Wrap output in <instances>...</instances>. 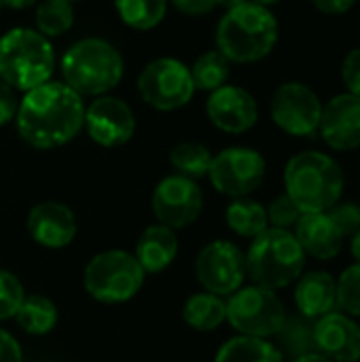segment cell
<instances>
[{
    "mask_svg": "<svg viewBox=\"0 0 360 362\" xmlns=\"http://www.w3.org/2000/svg\"><path fill=\"white\" fill-rule=\"evenodd\" d=\"M206 115L225 134H244L259 121V104L250 91L238 85H223L206 102Z\"/></svg>",
    "mask_w": 360,
    "mask_h": 362,
    "instance_id": "obj_15",
    "label": "cell"
},
{
    "mask_svg": "<svg viewBox=\"0 0 360 362\" xmlns=\"http://www.w3.org/2000/svg\"><path fill=\"white\" fill-rule=\"evenodd\" d=\"M85 127L95 144L115 148L132 140L136 117L129 104L121 98L100 95L85 108Z\"/></svg>",
    "mask_w": 360,
    "mask_h": 362,
    "instance_id": "obj_14",
    "label": "cell"
},
{
    "mask_svg": "<svg viewBox=\"0 0 360 362\" xmlns=\"http://www.w3.org/2000/svg\"><path fill=\"white\" fill-rule=\"evenodd\" d=\"M323 117L320 95L306 83H282L272 95V119L289 136L310 138L318 134Z\"/></svg>",
    "mask_w": 360,
    "mask_h": 362,
    "instance_id": "obj_10",
    "label": "cell"
},
{
    "mask_svg": "<svg viewBox=\"0 0 360 362\" xmlns=\"http://www.w3.org/2000/svg\"><path fill=\"white\" fill-rule=\"evenodd\" d=\"M293 362H333L331 358H327L325 354L320 352H310V354H303V356H297L293 358Z\"/></svg>",
    "mask_w": 360,
    "mask_h": 362,
    "instance_id": "obj_41",
    "label": "cell"
},
{
    "mask_svg": "<svg viewBox=\"0 0 360 362\" xmlns=\"http://www.w3.org/2000/svg\"><path fill=\"white\" fill-rule=\"evenodd\" d=\"M17 134L34 148L64 146L85 127V102L62 81H47L23 93L15 115Z\"/></svg>",
    "mask_w": 360,
    "mask_h": 362,
    "instance_id": "obj_1",
    "label": "cell"
},
{
    "mask_svg": "<svg viewBox=\"0 0 360 362\" xmlns=\"http://www.w3.org/2000/svg\"><path fill=\"white\" fill-rule=\"evenodd\" d=\"M0 6H2V2H0Z\"/></svg>",
    "mask_w": 360,
    "mask_h": 362,
    "instance_id": "obj_46",
    "label": "cell"
},
{
    "mask_svg": "<svg viewBox=\"0 0 360 362\" xmlns=\"http://www.w3.org/2000/svg\"><path fill=\"white\" fill-rule=\"evenodd\" d=\"M182 318L195 331H214L227 320V303L212 293H197L187 299Z\"/></svg>",
    "mask_w": 360,
    "mask_h": 362,
    "instance_id": "obj_22",
    "label": "cell"
},
{
    "mask_svg": "<svg viewBox=\"0 0 360 362\" xmlns=\"http://www.w3.org/2000/svg\"><path fill=\"white\" fill-rule=\"evenodd\" d=\"M172 4L185 15H206L216 6V0H172Z\"/></svg>",
    "mask_w": 360,
    "mask_h": 362,
    "instance_id": "obj_38",
    "label": "cell"
},
{
    "mask_svg": "<svg viewBox=\"0 0 360 362\" xmlns=\"http://www.w3.org/2000/svg\"><path fill=\"white\" fill-rule=\"evenodd\" d=\"M295 238L306 255L320 261L337 257L344 248V235L327 212L301 214L295 225Z\"/></svg>",
    "mask_w": 360,
    "mask_h": 362,
    "instance_id": "obj_19",
    "label": "cell"
},
{
    "mask_svg": "<svg viewBox=\"0 0 360 362\" xmlns=\"http://www.w3.org/2000/svg\"><path fill=\"white\" fill-rule=\"evenodd\" d=\"M342 81L348 93L360 98V47L346 53L342 62Z\"/></svg>",
    "mask_w": 360,
    "mask_h": 362,
    "instance_id": "obj_35",
    "label": "cell"
},
{
    "mask_svg": "<svg viewBox=\"0 0 360 362\" xmlns=\"http://www.w3.org/2000/svg\"><path fill=\"white\" fill-rule=\"evenodd\" d=\"M229 64L231 62L216 49L202 53L193 62V66L189 68L195 91H210L212 93V91L221 89L223 85H227V78H229V72H231Z\"/></svg>",
    "mask_w": 360,
    "mask_h": 362,
    "instance_id": "obj_26",
    "label": "cell"
},
{
    "mask_svg": "<svg viewBox=\"0 0 360 362\" xmlns=\"http://www.w3.org/2000/svg\"><path fill=\"white\" fill-rule=\"evenodd\" d=\"M318 134L323 140L339 153L360 148V98L348 91L337 93L323 104V117Z\"/></svg>",
    "mask_w": 360,
    "mask_h": 362,
    "instance_id": "obj_16",
    "label": "cell"
},
{
    "mask_svg": "<svg viewBox=\"0 0 360 362\" xmlns=\"http://www.w3.org/2000/svg\"><path fill=\"white\" fill-rule=\"evenodd\" d=\"M178 255V238L174 229L166 225H151L144 229L136 244V261L144 269V274H157L172 265Z\"/></svg>",
    "mask_w": 360,
    "mask_h": 362,
    "instance_id": "obj_21",
    "label": "cell"
},
{
    "mask_svg": "<svg viewBox=\"0 0 360 362\" xmlns=\"http://www.w3.org/2000/svg\"><path fill=\"white\" fill-rule=\"evenodd\" d=\"M153 212L159 225L182 229L191 225L204 208V195L195 180L180 174L163 178L153 191Z\"/></svg>",
    "mask_w": 360,
    "mask_h": 362,
    "instance_id": "obj_13",
    "label": "cell"
},
{
    "mask_svg": "<svg viewBox=\"0 0 360 362\" xmlns=\"http://www.w3.org/2000/svg\"><path fill=\"white\" fill-rule=\"evenodd\" d=\"M19 327L30 335H47L57 325V308L42 295H30L23 299L15 314Z\"/></svg>",
    "mask_w": 360,
    "mask_h": 362,
    "instance_id": "obj_24",
    "label": "cell"
},
{
    "mask_svg": "<svg viewBox=\"0 0 360 362\" xmlns=\"http://www.w3.org/2000/svg\"><path fill=\"white\" fill-rule=\"evenodd\" d=\"M0 362H21V348L13 335L0 329Z\"/></svg>",
    "mask_w": 360,
    "mask_h": 362,
    "instance_id": "obj_37",
    "label": "cell"
},
{
    "mask_svg": "<svg viewBox=\"0 0 360 362\" xmlns=\"http://www.w3.org/2000/svg\"><path fill=\"white\" fill-rule=\"evenodd\" d=\"M337 310L350 318H360V263L350 265L337 278Z\"/></svg>",
    "mask_w": 360,
    "mask_h": 362,
    "instance_id": "obj_31",
    "label": "cell"
},
{
    "mask_svg": "<svg viewBox=\"0 0 360 362\" xmlns=\"http://www.w3.org/2000/svg\"><path fill=\"white\" fill-rule=\"evenodd\" d=\"M244 2H248V0H216V6H225V8L229 11V8L240 6V4H244Z\"/></svg>",
    "mask_w": 360,
    "mask_h": 362,
    "instance_id": "obj_43",
    "label": "cell"
},
{
    "mask_svg": "<svg viewBox=\"0 0 360 362\" xmlns=\"http://www.w3.org/2000/svg\"><path fill=\"white\" fill-rule=\"evenodd\" d=\"M4 6H8V8H15V11H21V8H30V6H34L38 0H0Z\"/></svg>",
    "mask_w": 360,
    "mask_h": 362,
    "instance_id": "obj_40",
    "label": "cell"
},
{
    "mask_svg": "<svg viewBox=\"0 0 360 362\" xmlns=\"http://www.w3.org/2000/svg\"><path fill=\"white\" fill-rule=\"evenodd\" d=\"M278 19L252 0L229 8L216 25V51L229 62L252 64L267 57L278 42Z\"/></svg>",
    "mask_w": 360,
    "mask_h": 362,
    "instance_id": "obj_2",
    "label": "cell"
},
{
    "mask_svg": "<svg viewBox=\"0 0 360 362\" xmlns=\"http://www.w3.org/2000/svg\"><path fill=\"white\" fill-rule=\"evenodd\" d=\"M85 288L102 303L129 301L144 282V269L134 255L123 250H106L95 255L85 267Z\"/></svg>",
    "mask_w": 360,
    "mask_h": 362,
    "instance_id": "obj_7",
    "label": "cell"
},
{
    "mask_svg": "<svg viewBox=\"0 0 360 362\" xmlns=\"http://www.w3.org/2000/svg\"><path fill=\"white\" fill-rule=\"evenodd\" d=\"M36 32L47 38L62 36L74 23V6L68 0H42L36 6Z\"/></svg>",
    "mask_w": 360,
    "mask_h": 362,
    "instance_id": "obj_29",
    "label": "cell"
},
{
    "mask_svg": "<svg viewBox=\"0 0 360 362\" xmlns=\"http://www.w3.org/2000/svg\"><path fill=\"white\" fill-rule=\"evenodd\" d=\"M350 252H352L354 261L360 263V229L350 238Z\"/></svg>",
    "mask_w": 360,
    "mask_h": 362,
    "instance_id": "obj_42",
    "label": "cell"
},
{
    "mask_svg": "<svg viewBox=\"0 0 360 362\" xmlns=\"http://www.w3.org/2000/svg\"><path fill=\"white\" fill-rule=\"evenodd\" d=\"M344 185L346 178L339 163L320 151H301L284 168L286 195L301 214L329 212L339 204Z\"/></svg>",
    "mask_w": 360,
    "mask_h": 362,
    "instance_id": "obj_3",
    "label": "cell"
},
{
    "mask_svg": "<svg viewBox=\"0 0 360 362\" xmlns=\"http://www.w3.org/2000/svg\"><path fill=\"white\" fill-rule=\"evenodd\" d=\"M195 276L208 293L233 295L246 278L244 252L227 240L210 242L197 255Z\"/></svg>",
    "mask_w": 360,
    "mask_h": 362,
    "instance_id": "obj_12",
    "label": "cell"
},
{
    "mask_svg": "<svg viewBox=\"0 0 360 362\" xmlns=\"http://www.w3.org/2000/svg\"><path fill=\"white\" fill-rule=\"evenodd\" d=\"M140 98L155 110H178L191 102L195 85L189 66L174 57H157L149 62L138 76Z\"/></svg>",
    "mask_w": 360,
    "mask_h": 362,
    "instance_id": "obj_9",
    "label": "cell"
},
{
    "mask_svg": "<svg viewBox=\"0 0 360 362\" xmlns=\"http://www.w3.org/2000/svg\"><path fill=\"white\" fill-rule=\"evenodd\" d=\"M295 303L301 316L318 320L337 310V280L327 272H310L297 280Z\"/></svg>",
    "mask_w": 360,
    "mask_h": 362,
    "instance_id": "obj_20",
    "label": "cell"
},
{
    "mask_svg": "<svg viewBox=\"0 0 360 362\" xmlns=\"http://www.w3.org/2000/svg\"><path fill=\"white\" fill-rule=\"evenodd\" d=\"M227 225L231 231H236L242 238H257L265 229H269L267 221V210L248 197H238L229 208H227Z\"/></svg>",
    "mask_w": 360,
    "mask_h": 362,
    "instance_id": "obj_25",
    "label": "cell"
},
{
    "mask_svg": "<svg viewBox=\"0 0 360 362\" xmlns=\"http://www.w3.org/2000/svg\"><path fill=\"white\" fill-rule=\"evenodd\" d=\"M227 320L244 337H276L286 320V310L276 291L263 286L238 288L227 301Z\"/></svg>",
    "mask_w": 360,
    "mask_h": 362,
    "instance_id": "obj_8",
    "label": "cell"
},
{
    "mask_svg": "<svg viewBox=\"0 0 360 362\" xmlns=\"http://www.w3.org/2000/svg\"><path fill=\"white\" fill-rule=\"evenodd\" d=\"M314 344L316 352L333 362L360 361V327L342 312H331L316 320Z\"/></svg>",
    "mask_w": 360,
    "mask_h": 362,
    "instance_id": "obj_17",
    "label": "cell"
},
{
    "mask_svg": "<svg viewBox=\"0 0 360 362\" xmlns=\"http://www.w3.org/2000/svg\"><path fill=\"white\" fill-rule=\"evenodd\" d=\"M68 2H76V0H68Z\"/></svg>",
    "mask_w": 360,
    "mask_h": 362,
    "instance_id": "obj_45",
    "label": "cell"
},
{
    "mask_svg": "<svg viewBox=\"0 0 360 362\" xmlns=\"http://www.w3.org/2000/svg\"><path fill=\"white\" fill-rule=\"evenodd\" d=\"M310 2L316 6V11L325 15H344L356 4V0H310Z\"/></svg>",
    "mask_w": 360,
    "mask_h": 362,
    "instance_id": "obj_39",
    "label": "cell"
},
{
    "mask_svg": "<svg viewBox=\"0 0 360 362\" xmlns=\"http://www.w3.org/2000/svg\"><path fill=\"white\" fill-rule=\"evenodd\" d=\"M55 51L47 36L32 28H13L0 38V78L15 91H30L51 81Z\"/></svg>",
    "mask_w": 360,
    "mask_h": 362,
    "instance_id": "obj_5",
    "label": "cell"
},
{
    "mask_svg": "<svg viewBox=\"0 0 360 362\" xmlns=\"http://www.w3.org/2000/svg\"><path fill=\"white\" fill-rule=\"evenodd\" d=\"M265 159L259 151L246 146H231L212 157L208 176L212 187L233 199L246 197L265 180Z\"/></svg>",
    "mask_w": 360,
    "mask_h": 362,
    "instance_id": "obj_11",
    "label": "cell"
},
{
    "mask_svg": "<svg viewBox=\"0 0 360 362\" xmlns=\"http://www.w3.org/2000/svg\"><path fill=\"white\" fill-rule=\"evenodd\" d=\"M244 259L252 282L269 291L291 286L306 269V252L289 229H265L252 240Z\"/></svg>",
    "mask_w": 360,
    "mask_h": 362,
    "instance_id": "obj_6",
    "label": "cell"
},
{
    "mask_svg": "<svg viewBox=\"0 0 360 362\" xmlns=\"http://www.w3.org/2000/svg\"><path fill=\"white\" fill-rule=\"evenodd\" d=\"M115 8L125 25L144 32L161 23L168 0H115Z\"/></svg>",
    "mask_w": 360,
    "mask_h": 362,
    "instance_id": "obj_28",
    "label": "cell"
},
{
    "mask_svg": "<svg viewBox=\"0 0 360 362\" xmlns=\"http://www.w3.org/2000/svg\"><path fill=\"white\" fill-rule=\"evenodd\" d=\"M19 108V100H17V91L13 87H8L2 78H0V125L8 123L11 119H15Z\"/></svg>",
    "mask_w": 360,
    "mask_h": 362,
    "instance_id": "obj_36",
    "label": "cell"
},
{
    "mask_svg": "<svg viewBox=\"0 0 360 362\" xmlns=\"http://www.w3.org/2000/svg\"><path fill=\"white\" fill-rule=\"evenodd\" d=\"M23 299L25 295L21 282L11 272H0V320L15 318Z\"/></svg>",
    "mask_w": 360,
    "mask_h": 362,
    "instance_id": "obj_32",
    "label": "cell"
},
{
    "mask_svg": "<svg viewBox=\"0 0 360 362\" xmlns=\"http://www.w3.org/2000/svg\"><path fill=\"white\" fill-rule=\"evenodd\" d=\"M301 212L295 206V202L284 193L280 197H276L272 202V206L267 208V221L276 227V229H291L297 225Z\"/></svg>",
    "mask_w": 360,
    "mask_h": 362,
    "instance_id": "obj_33",
    "label": "cell"
},
{
    "mask_svg": "<svg viewBox=\"0 0 360 362\" xmlns=\"http://www.w3.org/2000/svg\"><path fill=\"white\" fill-rule=\"evenodd\" d=\"M214 362H284V356L267 339L240 335L219 350Z\"/></svg>",
    "mask_w": 360,
    "mask_h": 362,
    "instance_id": "obj_23",
    "label": "cell"
},
{
    "mask_svg": "<svg viewBox=\"0 0 360 362\" xmlns=\"http://www.w3.org/2000/svg\"><path fill=\"white\" fill-rule=\"evenodd\" d=\"M28 231L45 248H64L76 238V216L59 202H42L30 210Z\"/></svg>",
    "mask_w": 360,
    "mask_h": 362,
    "instance_id": "obj_18",
    "label": "cell"
},
{
    "mask_svg": "<svg viewBox=\"0 0 360 362\" xmlns=\"http://www.w3.org/2000/svg\"><path fill=\"white\" fill-rule=\"evenodd\" d=\"M123 70L121 53L104 38L76 40L62 57V83L81 98L106 95L121 83Z\"/></svg>",
    "mask_w": 360,
    "mask_h": 362,
    "instance_id": "obj_4",
    "label": "cell"
},
{
    "mask_svg": "<svg viewBox=\"0 0 360 362\" xmlns=\"http://www.w3.org/2000/svg\"><path fill=\"white\" fill-rule=\"evenodd\" d=\"M170 163L180 176L195 180L208 176L212 153L199 142H180L170 151Z\"/></svg>",
    "mask_w": 360,
    "mask_h": 362,
    "instance_id": "obj_30",
    "label": "cell"
},
{
    "mask_svg": "<svg viewBox=\"0 0 360 362\" xmlns=\"http://www.w3.org/2000/svg\"><path fill=\"white\" fill-rule=\"evenodd\" d=\"M314 320L306 318V316H297V318H289L284 320L282 329L276 333L278 341H280V354L297 358L310 352H316V344H314Z\"/></svg>",
    "mask_w": 360,
    "mask_h": 362,
    "instance_id": "obj_27",
    "label": "cell"
},
{
    "mask_svg": "<svg viewBox=\"0 0 360 362\" xmlns=\"http://www.w3.org/2000/svg\"><path fill=\"white\" fill-rule=\"evenodd\" d=\"M252 2H257V4H261V6H272V4H278V2H282V0H252Z\"/></svg>",
    "mask_w": 360,
    "mask_h": 362,
    "instance_id": "obj_44",
    "label": "cell"
},
{
    "mask_svg": "<svg viewBox=\"0 0 360 362\" xmlns=\"http://www.w3.org/2000/svg\"><path fill=\"white\" fill-rule=\"evenodd\" d=\"M327 214L337 225V229L342 231L344 238H352L360 229V206L354 202L335 204Z\"/></svg>",
    "mask_w": 360,
    "mask_h": 362,
    "instance_id": "obj_34",
    "label": "cell"
}]
</instances>
